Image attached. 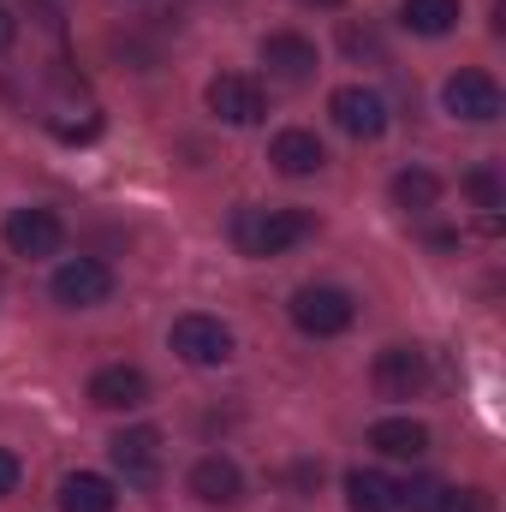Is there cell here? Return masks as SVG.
<instances>
[{
    "instance_id": "9c48e42d",
    "label": "cell",
    "mask_w": 506,
    "mask_h": 512,
    "mask_svg": "<svg viewBox=\"0 0 506 512\" xmlns=\"http://www.w3.org/2000/svg\"><path fill=\"white\" fill-rule=\"evenodd\" d=\"M429 387V358L417 346H381L376 352V393L381 399H417Z\"/></svg>"
},
{
    "instance_id": "cb8c5ba5",
    "label": "cell",
    "mask_w": 506,
    "mask_h": 512,
    "mask_svg": "<svg viewBox=\"0 0 506 512\" xmlns=\"http://www.w3.org/2000/svg\"><path fill=\"white\" fill-rule=\"evenodd\" d=\"M12 42H18V18H12V12H6V6H0V54H6V48H12Z\"/></svg>"
},
{
    "instance_id": "7c38bea8",
    "label": "cell",
    "mask_w": 506,
    "mask_h": 512,
    "mask_svg": "<svg viewBox=\"0 0 506 512\" xmlns=\"http://www.w3.org/2000/svg\"><path fill=\"white\" fill-rule=\"evenodd\" d=\"M262 66L274 78H286V84H304L316 72V42L292 36V30H274V36H262Z\"/></svg>"
},
{
    "instance_id": "ac0fdd59",
    "label": "cell",
    "mask_w": 506,
    "mask_h": 512,
    "mask_svg": "<svg viewBox=\"0 0 506 512\" xmlns=\"http://www.w3.org/2000/svg\"><path fill=\"white\" fill-rule=\"evenodd\" d=\"M399 24L411 36H447L459 24V0H405L399 6Z\"/></svg>"
},
{
    "instance_id": "d6986e66",
    "label": "cell",
    "mask_w": 506,
    "mask_h": 512,
    "mask_svg": "<svg viewBox=\"0 0 506 512\" xmlns=\"http://www.w3.org/2000/svg\"><path fill=\"white\" fill-rule=\"evenodd\" d=\"M393 203H399V209H411V215H423V209H435V203H441V179H435V173H423V167H405V173H393Z\"/></svg>"
},
{
    "instance_id": "ba28073f",
    "label": "cell",
    "mask_w": 506,
    "mask_h": 512,
    "mask_svg": "<svg viewBox=\"0 0 506 512\" xmlns=\"http://www.w3.org/2000/svg\"><path fill=\"white\" fill-rule=\"evenodd\" d=\"M108 459H114V471L131 489H155L161 483V435L155 429H120L108 441Z\"/></svg>"
},
{
    "instance_id": "8992f818",
    "label": "cell",
    "mask_w": 506,
    "mask_h": 512,
    "mask_svg": "<svg viewBox=\"0 0 506 512\" xmlns=\"http://www.w3.org/2000/svg\"><path fill=\"white\" fill-rule=\"evenodd\" d=\"M0 239H6V251L12 256H54L66 245V227H60V215L54 209H12L6 221H0Z\"/></svg>"
},
{
    "instance_id": "ffe728a7",
    "label": "cell",
    "mask_w": 506,
    "mask_h": 512,
    "mask_svg": "<svg viewBox=\"0 0 506 512\" xmlns=\"http://www.w3.org/2000/svg\"><path fill=\"white\" fill-rule=\"evenodd\" d=\"M399 507H405V512H441V507H447V483H435V477L399 483Z\"/></svg>"
},
{
    "instance_id": "9a60e30c",
    "label": "cell",
    "mask_w": 506,
    "mask_h": 512,
    "mask_svg": "<svg viewBox=\"0 0 506 512\" xmlns=\"http://www.w3.org/2000/svg\"><path fill=\"white\" fill-rule=\"evenodd\" d=\"M370 447H376L381 459H423L429 453V429L417 417H381L376 429H370Z\"/></svg>"
},
{
    "instance_id": "2e32d148",
    "label": "cell",
    "mask_w": 506,
    "mask_h": 512,
    "mask_svg": "<svg viewBox=\"0 0 506 512\" xmlns=\"http://www.w3.org/2000/svg\"><path fill=\"white\" fill-rule=\"evenodd\" d=\"M114 507H120V495H114V483L96 477V471H72V477L60 483V512H114Z\"/></svg>"
},
{
    "instance_id": "5bb4252c",
    "label": "cell",
    "mask_w": 506,
    "mask_h": 512,
    "mask_svg": "<svg viewBox=\"0 0 506 512\" xmlns=\"http://www.w3.org/2000/svg\"><path fill=\"white\" fill-rule=\"evenodd\" d=\"M191 495H197V501H209V507H233V501L245 495V471H239L233 459L209 453V459H197V465H191Z\"/></svg>"
},
{
    "instance_id": "d4e9b609",
    "label": "cell",
    "mask_w": 506,
    "mask_h": 512,
    "mask_svg": "<svg viewBox=\"0 0 506 512\" xmlns=\"http://www.w3.org/2000/svg\"><path fill=\"white\" fill-rule=\"evenodd\" d=\"M304 6H322V12H334V6H346V0H304Z\"/></svg>"
},
{
    "instance_id": "30bf717a",
    "label": "cell",
    "mask_w": 506,
    "mask_h": 512,
    "mask_svg": "<svg viewBox=\"0 0 506 512\" xmlns=\"http://www.w3.org/2000/svg\"><path fill=\"white\" fill-rule=\"evenodd\" d=\"M209 114H215V120H227V126H256V120L268 114L262 84L245 78V72H221V78L209 84Z\"/></svg>"
},
{
    "instance_id": "4fadbf2b",
    "label": "cell",
    "mask_w": 506,
    "mask_h": 512,
    "mask_svg": "<svg viewBox=\"0 0 506 512\" xmlns=\"http://www.w3.org/2000/svg\"><path fill=\"white\" fill-rule=\"evenodd\" d=\"M268 161L286 173V179H310V173H322L328 167V149H322V137L316 131H280L274 143H268Z\"/></svg>"
},
{
    "instance_id": "6da1fadb",
    "label": "cell",
    "mask_w": 506,
    "mask_h": 512,
    "mask_svg": "<svg viewBox=\"0 0 506 512\" xmlns=\"http://www.w3.org/2000/svg\"><path fill=\"white\" fill-rule=\"evenodd\" d=\"M316 221L304 215V209H262V203H245L239 215H233V245H239V256H280L292 251L304 233H310Z\"/></svg>"
},
{
    "instance_id": "5b68a950",
    "label": "cell",
    "mask_w": 506,
    "mask_h": 512,
    "mask_svg": "<svg viewBox=\"0 0 506 512\" xmlns=\"http://www.w3.org/2000/svg\"><path fill=\"white\" fill-rule=\"evenodd\" d=\"M54 298H60L66 310H96V304H108V298H114V274H108V262H96V256H72V262H60V268H54Z\"/></svg>"
},
{
    "instance_id": "3957f363",
    "label": "cell",
    "mask_w": 506,
    "mask_h": 512,
    "mask_svg": "<svg viewBox=\"0 0 506 512\" xmlns=\"http://www.w3.org/2000/svg\"><path fill=\"white\" fill-rule=\"evenodd\" d=\"M167 340H173V352H179L185 364H197V370H215V364L233 358V328H227L221 316H179Z\"/></svg>"
},
{
    "instance_id": "7402d4cb",
    "label": "cell",
    "mask_w": 506,
    "mask_h": 512,
    "mask_svg": "<svg viewBox=\"0 0 506 512\" xmlns=\"http://www.w3.org/2000/svg\"><path fill=\"white\" fill-rule=\"evenodd\" d=\"M441 512H495V495L489 489H447V507Z\"/></svg>"
},
{
    "instance_id": "e0dca14e",
    "label": "cell",
    "mask_w": 506,
    "mask_h": 512,
    "mask_svg": "<svg viewBox=\"0 0 506 512\" xmlns=\"http://www.w3.org/2000/svg\"><path fill=\"white\" fill-rule=\"evenodd\" d=\"M346 507L352 512H399V483L381 471H352L346 477Z\"/></svg>"
},
{
    "instance_id": "603a6c76",
    "label": "cell",
    "mask_w": 506,
    "mask_h": 512,
    "mask_svg": "<svg viewBox=\"0 0 506 512\" xmlns=\"http://www.w3.org/2000/svg\"><path fill=\"white\" fill-rule=\"evenodd\" d=\"M12 489H18V459L0 447V495H12Z\"/></svg>"
},
{
    "instance_id": "8fae6325",
    "label": "cell",
    "mask_w": 506,
    "mask_h": 512,
    "mask_svg": "<svg viewBox=\"0 0 506 512\" xmlns=\"http://www.w3.org/2000/svg\"><path fill=\"white\" fill-rule=\"evenodd\" d=\"M143 399H149V376L137 364H108L90 376V405H102V411H137Z\"/></svg>"
},
{
    "instance_id": "7a4b0ae2",
    "label": "cell",
    "mask_w": 506,
    "mask_h": 512,
    "mask_svg": "<svg viewBox=\"0 0 506 512\" xmlns=\"http://www.w3.org/2000/svg\"><path fill=\"white\" fill-rule=\"evenodd\" d=\"M352 322H358L352 292H340V286H298V292H292V328H298V334L334 340V334H346Z\"/></svg>"
},
{
    "instance_id": "52a82bcc",
    "label": "cell",
    "mask_w": 506,
    "mask_h": 512,
    "mask_svg": "<svg viewBox=\"0 0 506 512\" xmlns=\"http://www.w3.org/2000/svg\"><path fill=\"white\" fill-rule=\"evenodd\" d=\"M328 114H334V126L346 131V137H358V143H376L381 131H387V102L370 84H340L328 96Z\"/></svg>"
},
{
    "instance_id": "44dd1931",
    "label": "cell",
    "mask_w": 506,
    "mask_h": 512,
    "mask_svg": "<svg viewBox=\"0 0 506 512\" xmlns=\"http://www.w3.org/2000/svg\"><path fill=\"white\" fill-rule=\"evenodd\" d=\"M465 191H471V203H477V209H483V215H495V209H501V203H506L501 179H495V173H489V167H477V173H471V179H465Z\"/></svg>"
},
{
    "instance_id": "277c9868",
    "label": "cell",
    "mask_w": 506,
    "mask_h": 512,
    "mask_svg": "<svg viewBox=\"0 0 506 512\" xmlns=\"http://www.w3.org/2000/svg\"><path fill=\"white\" fill-rule=\"evenodd\" d=\"M441 102H447V114H453V120H471V126L501 120V84H495L489 72H477V66L453 72V78H447V90H441Z\"/></svg>"
}]
</instances>
